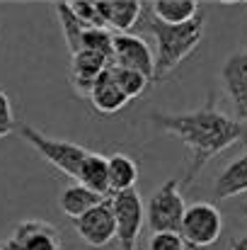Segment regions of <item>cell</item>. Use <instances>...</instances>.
<instances>
[{"instance_id": "obj_4", "label": "cell", "mask_w": 247, "mask_h": 250, "mask_svg": "<svg viewBox=\"0 0 247 250\" xmlns=\"http://www.w3.org/2000/svg\"><path fill=\"white\" fill-rule=\"evenodd\" d=\"M184 214H187V204L179 192V180H174V177L155 189V194L151 197V202L146 207V219H148V226L153 233L179 231Z\"/></svg>"}, {"instance_id": "obj_5", "label": "cell", "mask_w": 247, "mask_h": 250, "mask_svg": "<svg viewBox=\"0 0 247 250\" xmlns=\"http://www.w3.org/2000/svg\"><path fill=\"white\" fill-rule=\"evenodd\" d=\"M221 231H223V216L216 209V204L194 202L191 207H187L179 233H182V238L189 248L201 250L213 246L221 238Z\"/></svg>"}, {"instance_id": "obj_12", "label": "cell", "mask_w": 247, "mask_h": 250, "mask_svg": "<svg viewBox=\"0 0 247 250\" xmlns=\"http://www.w3.org/2000/svg\"><path fill=\"white\" fill-rule=\"evenodd\" d=\"M223 85L235 102L240 117H247V51H235L221 71Z\"/></svg>"}, {"instance_id": "obj_24", "label": "cell", "mask_w": 247, "mask_h": 250, "mask_svg": "<svg viewBox=\"0 0 247 250\" xmlns=\"http://www.w3.org/2000/svg\"><path fill=\"white\" fill-rule=\"evenodd\" d=\"M230 250H247V233H245V236H240V238L233 243V248H230Z\"/></svg>"}, {"instance_id": "obj_7", "label": "cell", "mask_w": 247, "mask_h": 250, "mask_svg": "<svg viewBox=\"0 0 247 250\" xmlns=\"http://www.w3.org/2000/svg\"><path fill=\"white\" fill-rule=\"evenodd\" d=\"M76 233L92 248H104L116 238V219H114V207L112 199H104L97 204L92 211L73 221Z\"/></svg>"}, {"instance_id": "obj_10", "label": "cell", "mask_w": 247, "mask_h": 250, "mask_svg": "<svg viewBox=\"0 0 247 250\" xmlns=\"http://www.w3.org/2000/svg\"><path fill=\"white\" fill-rule=\"evenodd\" d=\"M109 68H112V61L107 56H102V54H95V51H87V49L73 54L71 56V81H73V87L80 95H90L92 85L97 83Z\"/></svg>"}, {"instance_id": "obj_18", "label": "cell", "mask_w": 247, "mask_h": 250, "mask_svg": "<svg viewBox=\"0 0 247 250\" xmlns=\"http://www.w3.org/2000/svg\"><path fill=\"white\" fill-rule=\"evenodd\" d=\"M138 182V166L133 158L124 153H114L109 158V194H121L136 189Z\"/></svg>"}, {"instance_id": "obj_2", "label": "cell", "mask_w": 247, "mask_h": 250, "mask_svg": "<svg viewBox=\"0 0 247 250\" xmlns=\"http://www.w3.org/2000/svg\"><path fill=\"white\" fill-rule=\"evenodd\" d=\"M148 29L155 37V81H160L167 73H172L201 44L204 15H199L196 20H191L187 24H177V27L163 24V22L151 17Z\"/></svg>"}, {"instance_id": "obj_11", "label": "cell", "mask_w": 247, "mask_h": 250, "mask_svg": "<svg viewBox=\"0 0 247 250\" xmlns=\"http://www.w3.org/2000/svg\"><path fill=\"white\" fill-rule=\"evenodd\" d=\"M104 24L114 34H129L133 24L141 20L143 5L141 0H97Z\"/></svg>"}, {"instance_id": "obj_15", "label": "cell", "mask_w": 247, "mask_h": 250, "mask_svg": "<svg viewBox=\"0 0 247 250\" xmlns=\"http://www.w3.org/2000/svg\"><path fill=\"white\" fill-rule=\"evenodd\" d=\"M87 97H90L92 107H95L97 112H102V114H114V112H119V109L129 102V97H126L124 90L116 85V81L112 78L109 71L92 85V90H90Z\"/></svg>"}, {"instance_id": "obj_17", "label": "cell", "mask_w": 247, "mask_h": 250, "mask_svg": "<svg viewBox=\"0 0 247 250\" xmlns=\"http://www.w3.org/2000/svg\"><path fill=\"white\" fill-rule=\"evenodd\" d=\"M78 182L82 187L97 192L99 197H107L109 194V158H104L102 153H92L90 151L80 166Z\"/></svg>"}, {"instance_id": "obj_3", "label": "cell", "mask_w": 247, "mask_h": 250, "mask_svg": "<svg viewBox=\"0 0 247 250\" xmlns=\"http://www.w3.org/2000/svg\"><path fill=\"white\" fill-rule=\"evenodd\" d=\"M19 134L22 139L37 151L41 153L54 167H58L63 175L78 180V172H80L82 161L87 158V148L80 144H73V141H63V139H51L46 134H41L39 129L29 126V124H22L19 126Z\"/></svg>"}, {"instance_id": "obj_20", "label": "cell", "mask_w": 247, "mask_h": 250, "mask_svg": "<svg viewBox=\"0 0 247 250\" xmlns=\"http://www.w3.org/2000/svg\"><path fill=\"white\" fill-rule=\"evenodd\" d=\"M109 73H112V78L116 81V85L124 90V95H126L129 100H133V97L143 95V90H146L148 83H151L143 73L131 71V68H121V66H112V68H109Z\"/></svg>"}, {"instance_id": "obj_22", "label": "cell", "mask_w": 247, "mask_h": 250, "mask_svg": "<svg viewBox=\"0 0 247 250\" xmlns=\"http://www.w3.org/2000/svg\"><path fill=\"white\" fill-rule=\"evenodd\" d=\"M189 246L184 243L179 231H163L151 236V250H187Z\"/></svg>"}, {"instance_id": "obj_14", "label": "cell", "mask_w": 247, "mask_h": 250, "mask_svg": "<svg viewBox=\"0 0 247 250\" xmlns=\"http://www.w3.org/2000/svg\"><path fill=\"white\" fill-rule=\"evenodd\" d=\"M148 7H151L153 20L170 24V27L187 24L201 15L196 0H153V2H148Z\"/></svg>"}, {"instance_id": "obj_19", "label": "cell", "mask_w": 247, "mask_h": 250, "mask_svg": "<svg viewBox=\"0 0 247 250\" xmlns=\"http://www.w3.org/2000/svg\"><path fill=\"white\" fill-rule=\"evenodd\" d=\"M56 15H58V20H61L63 37H66V44H68V49H71V56L82 51V34H85L87 27L73 15V10H71V5H68L66 0L56 2Z\"/></svg>"}, {"instance_id": "obj_6", "label": "cell", "mask_w": 247, "mask_h": 250, "mask_svg": "<svg viewBox=\"0 0 247 250\" xmlns=\"http://www.w3.org/2000/svg\"><path fill=\"white\" fill-rule=\"evenodd\" d=\"M112 207H114V219H116V241L121 250H133L136 241L141 236L143 221H146V207L143 199L136 189L112 194Z\"/></svg>"}, {"instance_id": "obj_25", "label": "cell", "mask_w": 247, "mask_h": 250, "mask_svg": "<svg viewBox=\"0 0 247 250\" xmlns=\"http://www.w3.org/2000/svg\"><path fill=\"white\" fill-rule=\"evenodd\" d=\"M0 250H19V248H17V246L7 238V241H2V243H0Z\"/></svg>"}, {"instance_id": "obj_8", "label": "cell", "mask_w": 247, "mask_h": 250, "mask_svg": "<svg viewBox=\"0 0 247 250\" xmlns=\"http://www.w3.org/2000/svg\"><path fill=\"white\" fill-rule=\"evenodd\" d=\"M114 66L138 71L155 83V56L148 42L138 34H114Z\"/></svg>"}, {"instance_id": "obj_26", "label": "cell", "mask_w": 247, "mask_h": 250, "mask_svg": "<svg viewBox=\"0 0 247 250\" xmlns=\"http://www.w3.org/2000/svg\"><path fill=\"white\" fill-rule=\"evenodd\" d=\"M240 211H243V214L247 216V204H243V207H240Z\"/></svg>"}, {"instance_id": "obj_13", "label": "cell", "mask_w": 247, "mask_h": 250, "mask_svg": "<svg viewBox=\"0 0 247 250\" xmlns=\"http://www.w3.org/2000/svg\"><path fill=\"white\" fill-rule=\"evenodd\" d=\"M247 192V151L223 167L213 185V199H233Z\"/></svg>"}, {"instance_id": "obj_1", "label": "cell", "mask_w": 247, "mask_h": 250, "mask_svg": "<svg viewBox=\"0 0 247 250\" xmlns=\"http://www.w3.org/2000/svg\"><path fill=\"white\" fill-rule=\"evenodd\" d=\"M151 122L163 129L165 134L177 136L187 151H189V170H187V180L194 182L196 175L204 170V166L216 158L218 153H223L230 146H238L247 141V126L238 119H230L223 109H218V104L213 102V97L191 112H155L151 114Z\"/></svg>"}, {"instance_id": "obj_21", "label": "cell", "mask_w": 247, "mask_h": 250, "mask_svg": "<svg viewBox=\"0 0 247 250\" xmlns=\"http://www.w3.org/2000/svg\"><path fill=\"white\" fill-rule=\"evenodd\" d=\"M68 5H71L73 15L80 20L87 29H92V27H107L104 24V17L99 12V2L97 0H71Z\"/></svg>"}, {"instance_id": "obj_23", "label": "cell", "mask_w": 247, "mask_h": 250, "mask_svg": "<svg viewBox=\"0 0 247 250\" xmlns=\"http://www.w3.org/2000/svg\"><path fill=\"white\" fill-rule=\"evenodd\" d=\"M17 122H15V112H12V102L7 97L5 90H0V139L10 136L15 131Z\"/></svg>"}, {"instance_id": "obj_16", "label": "cell", "mask_w": 247, "mask_h": 250, "mask_svg": "<svg viewBox=\"0 0 247 250\" xmlns=\"http://www.w3.org/2000/svg\"><path fill=\"white\" fill-rule=\"evenodd\" d=\"M107 197H99L97 192H92V189H87V187H82L80 182H76V185H68L63 192H61V211L68 216V219H80L85 216L87 211H92L97 204H102Z\"/></svg>"}, {"instance_id": "obj_9", "label": "cell", "mask_w": 247, "mask_h": 250, "mask_svg": "<svg viewBox=\"0 0 247 250\" xmlns=\"http://www.w3.org/2000/svg\"><path fill=\"white\" fill-rule=\"evenodd\" d=\"M10 241L19 250H61L58 231L41 219H24L15 226Z\"/></svg>"}]
</instances>
